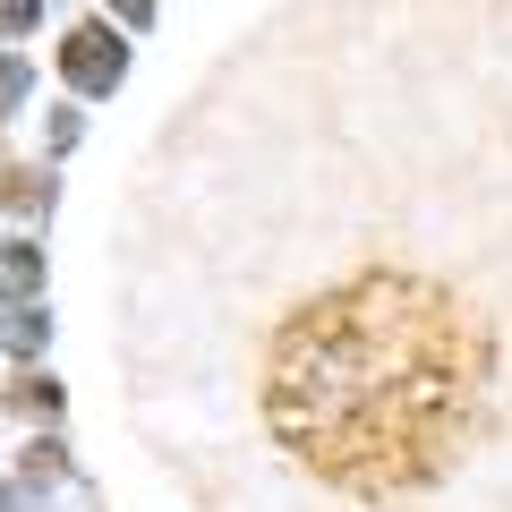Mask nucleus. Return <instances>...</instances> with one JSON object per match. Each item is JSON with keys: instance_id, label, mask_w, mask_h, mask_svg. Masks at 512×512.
<instances>
[{"instance_id": "2", "label": "nucleus", "mask_w": 512, "mask_h": 512, "mask_svg": "<svg viewBox=\"0 0 512 512\" xmlns=\"http://www.w3.org/2000/svg\"><path fill=\"white\" fill-rule=\"evenodd\" d=\"M35 282H43V256H35V248H0V299L35 291Z\"/></svg>"}, {"instance_id": "4", "label": "nucleus", "mask_w": 512, "mask_h": 512, "mask_svg": "<svg viewBox=\"0 0 512 512\" xmlns=\"http://www.w3.org/2000/svg\"><path fill=\"white\" fill-rule=\"evenodd\" d=\"M18 86H26V69H18V60H0V103H18Z\"/></svg>"}, {"instance_id": "3", "label": "nucleus", "mask_w": 512, "mask_h": 512, "mask_svg": "<svg viewBox=\"0 0 512 512\" xmlns=\"http://www.w3.org/2000/svg\"><path fill=\"white\" fill-rule=\"evenodd\" d=\"M18 402H26V410H60V384H43V376H26V384H18Z\"/></svg>"}, {"instance_id": "1", "label": "nucleus", "mask_w": 512, "mask_h": 512, "mask_svg": "<svg viewBox=\"0 0 512 512\" xmlns=\"http://www.w3.org/2000/svg\"><path fill=\"white\" fill-rule=\"evenodd\" d=\"M60 69H69L77 94H111V86H120V69H128V52H120L111 26H77V35L60 43Z\"/></svg>"}, {"instance_id": "5", "label": "nucleus", "mask_w": 512, "mask_h": 512, "mask_svg": "<svg viewBox=\"0 0 512 512\" xmlns=\"http://www.w3.org/2000/svg\"><path fill=\"white\" fill-rule=\"evenodd\" d=\"M111 9H120V18H146V0H111Z\"/></svg>"}]
</instances>
